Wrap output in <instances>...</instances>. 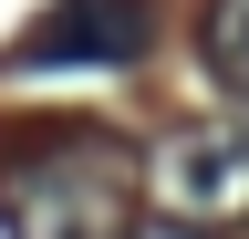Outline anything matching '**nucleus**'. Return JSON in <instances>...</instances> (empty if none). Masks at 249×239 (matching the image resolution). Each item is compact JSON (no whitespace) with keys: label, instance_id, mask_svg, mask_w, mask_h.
<instances>
[{"label":"nucleus","instance_id":"nucleus-1","mask_svg":"<svg viewBox=\"0 0 249 239\" xmlns=\"http://www.w3.org/2000/svg\"><path fill=\"white\" fill-rule=\"evenodd\" d=\"M0 229L11 239H124L135 229V156L114 135H52L0 166Z\"/></svg>","mask_w":249,"mask_h":239},{"label":"nucleus","instance_id":"nucleus-2","mask_svg":"<svg viewBox=\"0 0 249 239\" xmlns=\"http://www.w3.org/2000/svg\"><path fill=\"white\" fill-rule=\"evenodd\" d=\"M156 198L177 219H249V104L208 114V125H177L156 146Z\"/></svg>","mask_w":249,"mask_h":239},{"label":"nucleus","instance_id":"nucleus-3","mask_svg":"<svg viewBox=\"0 0 249 239\" xmlns=\"http://www.w3.org/2000/svg\"><path fill=\"white\" fill-rule=\"evenodd\" d=\"M145 42H156V0H52V11L21 32L11 63L21 73H52V63H135Z\"/></svg>","mask_w":249,"mask_h":239},{"label":"nucleus","instance_id":"nucleus-4","mask_svg":"<svg viewBox=\"0 0 249 239\" xmlns=\"http://www.w3.org/2000/svg\"><path fill=\"white\" fill-rule=\"evenodd\" d=\"M197 63L229 104H249V0H208L197 11Z\"/></svg>","mask_w":249,"mask_h":239},{"label":"nucleus","instance_id":"nucleus-5","mask_svg":"<svg viewBox=\"0 0 249 239\" xmlns=\"http://www.w3.org/2000/svg\"><path fill=\"white\" fill-rule=\"evenodd\" d=\"M124 239H197V229H124Z\"/></svg>","mask_w":249,"mask_h":239}]
</instances>
